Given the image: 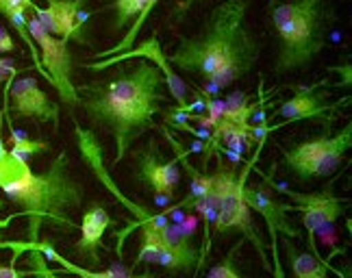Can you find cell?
Returning a JSON list of instances; mask_svg holds the SVG:
<instances>
[{"label":"cell","instance_id":"8fae6325","mask_svg":"<svg viewBox=\"0 0 352 278\" xmlns=\"http://www.w3.org/2000/svg\"><path fill=\"white\" fill-rule=\"evenodd\" d=\"M11 94V113L16 117H26L42 124H52L57 128L61 107L46 96V91L39 87L33 76H22L7 83Z\"/></svg>","mask_w":352,"mask_h":278},{"label":"cell","instance_id":"e0dca14e","mask_svg":"<svg viewBox=\"0 0 352 278\" xmlns=\"http://www.w3.org/2000/svg\"><path fill=\"white\" fill-rule=\"evenodd\" d=\"M320 85H302L296 87L294 98H289L287 102H283L276 115L285 117L287 122H296V120H309V117H320L324 113H329L331 109L340 107L342 102L329 104L320 94H318Z\"/></svg>","mask_w":352,"mask_h":278},{"label":"cell","instance_id":"83f0119b","mask_svg":"<svg viewBox=\"0 0 352 278\" xmlns=\"http://www.w3.org/2000/svg\"><path fill=\"white\" fill-rule=\"evenodd\" d=\"M7 102H5V109H0V152H5L7 150V146H5V139H3V124H5V115H7Z\"/></svg>","mask_w":352,"mask_h":278},{"label":"cell","instance_id":"52a82bcc","mask_svg":"<svg viewBox=\"0 0 352 278\" xmlns=\"http://www.w3.org/2000/svg\"><path fill=\"white\" fill-rule=\"evenodd\" d=\"M26 29H29V35L37 48L39 63H42L46 81L57 89L61 102L67 109L78 107V91L72 81L74 61L70 52V42H67V39L52 37L44 26L39 24V20L33 13L26 16Z\"/></svg>","mask_w":352,"mask_h":278},{"label":"cell","instance_id":"603a6c76","mask_svg":"<svg viewBox=\"0 0 352 278\" xmlns=\"http://www.w3.org/2000/svg\"><path fill=\"white\" fill-rule=\"evenodd\" d=\"M239 250H241V244L233 246V248L226 253V257H224L220 263H215V266L207 272L205 278H241V274H239L237 268H235Z\"/></svg>","mask_w":352,"mask_h":278},{"label":"cell","instance_id":"4316f807","mask_svg":"<svg viewBox=\"0 0 352 278\" xmlns=\"http://www.w3.org/2000/svg\"><path fill=\"white\" fill-rule=\"evenodd\" d=\"M0 278H24V272H18L16 270V266H3V263H0Z\"/></svg>","mask_w":352,"mask_h":278},{"label":"cell","instance_id":"5b68a950","mask_svg":"<svg viewBox=\"0 0 352 278\" xmlns=\"http://www.w3.org/2000/svg\"><path fill=\"white\" fill-rule=\"evenodd\" d=\"M248 170L237 174L233 167L224 165L222 161L218 163V170L211 176V192L215 196V220H213V231L215 233H226V231H239L246 240H250L259 253L263 266H267V257H265V248L256 227L252 222V211L248 205L243 202V185H246Z\"/></svg>","mask_w":352,"mask_h":278},{"label":"cell","instance_id":"d6986e66","mask_svg":"<svg viewBox=\"0 0 352 278\" xmlns=\"http://www.w3.org/2000/svg\"><path fill=\"white\" fill-rule=\"evenodd\" d=\"M287 259L294 278H329V263L314 253H302L294 244H287Z\"/></svg>","mask_w":352,"mask_h":278},{"label":"cell","instance_id":"ac0fdd59","mask_svg":"<svg viewBox=\"0 0 352 278\" xmlns=\"http://www.w3.org/2000/svg\"><path fill=\"white\" fill-rule=\"evenodd\" d=\"M33 7H35V0H0V16H5L9 20V24L24 39V44L31 48V57L35 61V68L39 70V74L44 76L42 63H39V55H37V48H35L33 39L29 35V29H26V16H29V11Z\"/></svg>","mask_w":352,"mask_h":278},{"label":"cell","instance_id":"f546056e","mask_svg":"<svg viewBox=\"0 0 352 278\" xmlns=\"http://www.w3.org/2000/svg\"><path fill=\"white\" fill-rule=\"evenodd\" d=\"M0 207H3V202H0Z\"/></svg>","mask_w":352,"mask_h":278},{"label":"cell","instance_id":"cb8c5ba5","mask_svg":"<svg viewBox=\"0 0 352 278\" xmlns=\"http://www.w3.org/2000/svg\"><path fill=\"white\" fill-rule=\"evenodd\" d=\"M29 253V263L31 268L24 272V276H33V278H59L55 270L48 268V261L37 253V250H26Z\"/></svg>","mask_w":352,"mask_h":278},{"label":"cell","instance_id":"d4e9b609","mask_svg":"<svg viewBox=\"0 0 352 278\" xmlns=\"http://www.w3.org/2000/svg\"><path fill=\"white\" fill-rule=\"evenodd\" d=\"M20 68L9 57H0V83H11L18 76Z\"/></svg>","mask_w":352,"mask_h":278},{"label":"cell","instance_id":"30bf717a","mask_svg":"<svg viewBox=\"0 0 352 278\" xmlns=\"http://www.w3.org/2000/svg\"><path fill=\"white\" fill-rule=\"evenodd\" d=\"M129 59H146V61H151L153 65H157L159 72L164 74L166 85L170 89L172 98L176 100V104H179V109H183V111L187 109V85H185L183 78L174 72V68L168 61V55H166L164 48H161V44H159L157 35H151L148 39H144L140 46L129 48L126 52H120V55L107 57V59H98V61H94V63H83V68L91 70V72H102L107 68H113L116 63L129 61Z\"/></svg>","mask_w":352,"mask_h":278},{"label":"cell","instance_id":"7402d4cb","mask_svg":"<svg viewBox=\"0 0 352 278\" xmlns=\"http://www.w3.org/2000/svg\"><path fill=\"white\" fill-rule=\"evenodd\" d=\"M148 0H116L113 3V11H116V29H124L129 26L135 18L140 16V11L144 9V5Z\"/></svg>","mask_w":352,"mask_h":278},{"label":"cell","instance_id":"6da1fadb","mask_svg":"<svg viewBox=\"0 0 352 278\" xmlns=\"http://www.w3.org/2000/svg\"><path fill=\"white\" fill-rule=\"evenodd\" d=\"M248 0H224L207 16L200 31L181 37L168 61L174 70L207 78L226 87L246 76L256 59L259 44L246 29Z\"/></svg>","mask_w":352,"mask_h":278},{"label":"cell","instance_id":"7c38bea8","mask_svg":"<svg viewBox=\"0 0 352 278\" xmlns=\"http://www.w3.org/2000/svg\"><path fill=\"white\" fill-rule=\"evenodd\" d=\"M46 7H33L31 13L39 20V24L59 39H67V42H83V24L85 16L80 11L85 7V0H46Z\"/></svg>","mask_w":352,"mask_h":278},{"label":"cell","instance_id":"9c48e42d","mask_svg":"<svg viewBox=\"0 0 352 278\" xmlns=\"http://www.w3.org/2000/svg\"><path fill=\"white\" fill-rule=\"evenodd\" d=\"M289 200H294V211L300 213L302 227L307 229L309 235V246L311 253L316 255V235L324 229H331L333 224L344 216V198L335 196L331 192V185L322 192L314 194H302V192H294L287 187H280Z\"/></svg>","mask_w":352,"mask_h":278},{"label":"cell","instance_id":"9a60e30c","mask_svg":"<svg viewBox=\"0 0 352 278\" xmlns=\"http://www.w3.org/2000/svg\"><path fill=\"white\" fill-rule=\"evenodd\" d=\"M74 133H76V139H78V148H80V152H83V157H85V161L89 163V167L94 170V174H96L100 181H104V185L113 192V196L118 198V200L124 205L135 218H138V227H142V224H146V222H151L155 213H151V211H148L146 207L129 200V198L111 183L109 174H107V170L102 165V150H100V146H98V141H96V137H94L91 130H85V128H80L76 124L74 126Z\"/></svg>","mask_w":352,"mask_h":278},{"label":"cell","instance_id":"2e32d148","mask_svg":"<svg viewBox=\"0 0 352 278\" xmlns=\"http://www.w3.org/2000/svg\"><path fill=\"white\" fill-rule=\"evenodd\" d=\"M113 224L111 216L107 213V209L100 205H91L85 213L83 220H80L78 229H80V237L74 244V253L78 257L89 259V263H100L98 250L102 248V235L107 233Z\"/></svg>","mask_w":352,"mask_h":278},{"label":"cell","instance_id":"484cf974","mask_svg":"<svg viewBox=\"0 0 352 278\" xmlns=\"http://www.w3.org/2000/svg\"><path fill=\"white\" fill-rule=\"evenodd\" d=\"M13 50H16V42H13L11 33L5 29L3 33H0V57H3L5 52H13Z\"/></svg>","mask_w":352,"mask_h":278},{"label":"cell","instance_id":"f1b7e54d","mask_svg":"<svg viewBox=\"0 0 352 278\" xmlns=\"http://www.w3.org/2000/svg\"><path fill=\"white\" fill-rule=\"evenodd\" d=\"M192 5H194V0H176V11H179V13H185Z\"/></svg>","mask_w":352,"mask_h":278},{"label":"cell","instance_id":"7a4b0ae2","mask_svg":"<svg viewBox=\"0 0 352 278\" xmlns=\"http://www.w3.org/2000/svg\"><path fill=\"white\" fill-rule=\"evenodd\" d=\"M164 85L166 78L157 65L142 59L109 81H94L76 87L78 104H83L91 124L113 135L116 163L124 159L133 141L153 126L159 102L166 100L161 94Z\"/></svg>","mask_w":352,"mask_h":278},{"label":"cell","instance_id":"277c9868","mask_svg":"<svg viewBox=\"0 0 352 278\" xmlns=\"http://www.w3.org/2000/svg\"><path fill=\"white\" fill-rule=\"evenodd\" d=\"M270 22L278 33L274 74L307 68L327 46L324 0H270Z\"/></svg>","mask_w":352,"mask_h":278},{"label":"cell","instance_id":"4fadbf2b","mask_svg":"<svg viewBox=\"0 0 352 278\" xmlns=\"http://www.w3.org/2000/svg\"><path fill=\"white\" fill-rule=\"evenodd\" d=\"M0 248H13L16 250V259L24 253V250H37L39 255H42L46 261H52L57 263L59 270H63L65 274H72V276H78V278H159L157 274H135L131 268H126L124 263H116V266L107 268L102 272H91V270H85L76 266V263L67 261L63 255H59L55 246L48 244V242H26V244H20V242H0ZM13 259V261H16Z\"/></svg>","mask_w":352,"mask_h":278},{"label":"cell","instance_id":"44dd1931","mask_svg":"<svg viewBox=\"0 0 352 278\" xmlns=\"http://www.w3.org/2000/svg\"><path fill=\"white\" fill-rule=\"evenodd\" d=\"M9 141H11V146H9L7 150L13 157H18V159H22V161H26V163H29L33 157H37V154H42V152L48 150V141H44V139H29L26 135H22L20 130L13 128L11 120H9Z\"/></svg>","mask_w":352,"mask_h":278},{"label":"cell","instance_id":"ffe728a7","mask_svg":"<svg viewBox=\"0 0 352 278\" xmlns=\"http://www.w3.org/2000/svg\"><path fill=\"white\" fill-rule=\"evenodd\" d=\"M159 3H161V0H148V3L144 5V9L140 11V16L135 18L133 24L129 26V31L124 33V37H122L116 46H111V48H107V50L98 52V55H96V61H98V59H107V57H113V55H120V52H126L129 48H133V42L138 39V35L142 33V29H144L146 22H148V18H151V13L157 9Z\"/></svg>","mask_w":352,"mask_h":278},{"label":"cell","instance_id":"3957f363","mask_svg":"<svg viewBox=\"0 0 352 278\" xmlns=\"http://www.w3.org/2000/svg\"><path fill=\"white\" fill-rule=\"evenodd\" d=\"M0 192L22 211L20 216L29 218V242H37L42 222H55L65 231L78 229L72 213L80 209L85 189L70 170V157L61 150L48 170L33 172L22 159L9 150L0 152Z\"/></svg>","mask_w":352,"mask_h":278},{"label":"cell","instance_id":"5bb4252c","mask_svg":"<svg viewBox=\"0 0 352 278\" xmlns=\"http://www.w3.org/2000/svg\"><path fill=\"white\" fill-rule=\"evenodd\" d=\"M135 174L146 185L148 189H153L157 196H172L176 185L181 181L179 172V159L172 161H161V152L157 148V143L151 141L146 146V150L138 154V167Z\"/></svg>","mask_w":352,"mask_h":278},{"label":"cell","instance_id":"ba28073f","mask_svg":"<svg viewBox=\"0 0 352 278\" xmlns=\"http://www.w3.org/2000/svg\"><path fill=\"white\" fill-rule=\"evenodd\" d=\"M243 202L248 205L250 211H256L267 224L270 237H272V255H274V278H285L280 268V259L276 253V244H278V235H287V237H300V231L294 229V224L289 222V211L292 205H283L276 200L274 189L265 183H256V185H243Z\"/></svg>","mask_w":352,"mask_h":278},{"label":"cell","instance_id":"8992f818","mask_svg":"<svg viewBox=\"0 0 352 278\" xmlns=\"http://www.w3.org/2000/svg\"><path fill=\"white\" fill-rule=\"evenodd\" d=\"M352 146V124H346L337 135H320L305 139L283 150V163L300 181H314L333 174L342 165L346 150Z\"/></svg>","mask_w":352,"mask_h":278}]
</instances>
